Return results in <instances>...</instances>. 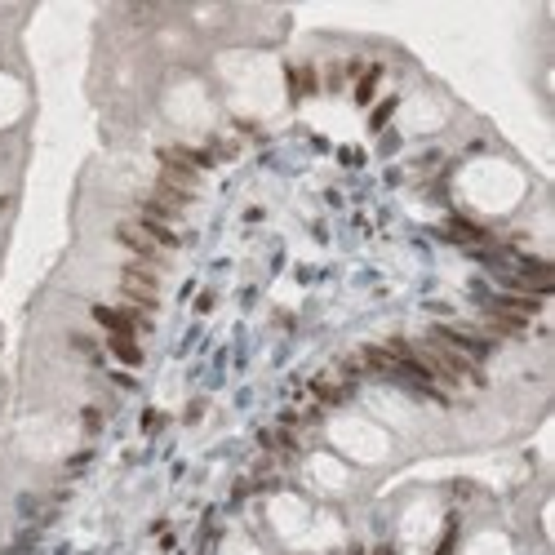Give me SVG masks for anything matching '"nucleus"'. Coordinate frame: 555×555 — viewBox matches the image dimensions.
Wrapping results in <instances>:
<instances>
[{
	"instance_id": "7ed1b4c3",
	"label": "nucleus",
	"mask_w": 555,
	"mask_h": 555,
	"mask_svg": "<svg viewBox=\"0 0 555 555\" xmlns=\"http://www.w3.org/2000/svg\"><path fill=\"white\" fill-rule=\"evenodd\" d=\"M116 240L129 244V249H134L138 258H147V262H165V249L152 240V231H147L143 222H120V227H116Z\"/></svg>"
},
{
	"instance_id": "39448f33",
	"label": "nucleus",
	"mask_w": 555,
	"mask_h": 555,
	"mask_svg": "<svg viewBox=\"0 0 555 555\" xmlns=\"http://www.w3.org/2000/svg\"><path fill=\"white\" fill-rule=\"evenodd\" d=\"M316 396L338 404V400H346V382H316Z\"/></svg>"
},
{
	"instance_id": "20e7f679",
	"label": "nucleus",
	"mask_w": 555,
	"mask_h": 555,
	"mask_svg": "<svg viewBox=\"0 0 555 555\" xmlns=\"http://www.w3.org/2000/svg\"><path fill=\"white\" fill-rule=\"evenodd\" d=\"M111 351H116L125 364H143V351H138L134 338H125V333H111Z\"/></svg>"
},
{
	"instance_id": "f257e3e1",
	"label": "nucleus",
	"mask_w": 555,
	"mask_h": 555,
	"mask_svg": "<svg viewBox=\"0 0 555 555\" xmlns=\"http://www.w3.org/2000/svg\"><path fill=\"white\" fill-rule=\"evenodd\" d=\"M431 342H440V346H449V351L467 355L471 364H480V360L488 355V342H484V338H475V333H462V329H453V324H440L436 333H431Z\"/></svg>"
},
{
	"instance_id": "f03ea898",
	"label": "nucleus",
	"mask_w": 555,
	"mask_h": 555,
	"mask_svg": "<svg viewBox=\"0 0 555 555\" xmlns=\"http://www.w3.org/2000/svg\"><path fill=\"white\" fill-rule=\"evenodd\" d=\"M120 289H125L129 303H138V311H152L156 307V276L143 267H125V276H120Z\"/></svg>"
}]
</instances>
